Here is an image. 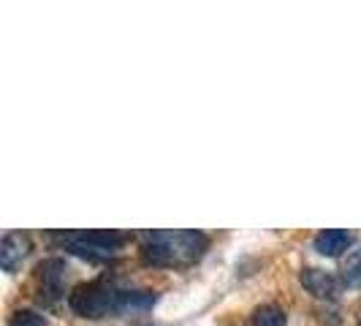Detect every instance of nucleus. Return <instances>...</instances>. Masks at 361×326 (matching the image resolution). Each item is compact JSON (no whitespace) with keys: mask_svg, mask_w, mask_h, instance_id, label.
<instances>
[{"mask_svg":"<svg viewBox=\"0 0 361 326\" xmlns=\"http://www.w3.org/2000/svg\"><path fill=\"white\" fill-rule=\"evenodd\" d=\"M155 305V294L142 289H126L111 277H98L92 283H82L68 294V308L79 318H109L128 315Z\"/></svg>","mask_w":361,"mask_h":326,"instance_id":"1","label":"nucleus"},{"mask_svg":"<svg viewBox=\"0 0 361 326\" xmlns=\"http://www.w3.org/2000/svg\"><path fill=\"white\" fill-rule=\"evenodd\" d=\"M209 250V236L196 229H166L142 236L139 258L152 270H188Z\"/></svg>","mask_w":361,"mask_h":326,"instance_id":"2","label":"nucleus"},{"mask_svg":"<svg viewBox=\"0 0 361 326\" xmlns=\"http://www.w3.org/2000/svg\"><path fill=\"white\" fill-rule=\"evenodd\" d=\"M54 242H60L68 253L87 258V261H109L123 250V245L130 242V234L126 231H111V229H101V231H57L49 234Z\"/></svg>","mask_w":361,"mask_h":326,"instance_id":"3","label":"nucleus"},{"mask_svg":"<svg viewBox=\"0 0 361 326\" xmlns=\"http://www.w3.org/2000/svg\"><path fill=\"white\" fill-rule=\"evenodd\" d=\"M68 264L63 258H47L36 267L38 299L44 305H57L66 296V280H68Z\"/></svg>","mask_w":361,"mask_h":326,"instance_id":"4","label":"nucleus"},{"mask_svg":"<svg viewBox=\"0 0 361 326\" xmlns=\"http://www.w3.org/2000/svg\"><path fill=\"white\" fill-rule=\"evenodd\" d=\"M299 280H302V286H305L312 296L329 299V302H334V299L340 296V289H343V280H340L337 274H331V272H326V270H315V267L302 270Z\"/></svg>","mask_w":361,"mask_h":326,"instance_id":"5","label":"nucleus"},{"mask_svg":"<svg viewBox=\"0 0 361 326\" xmlns=\"http://www.w3.org/2000/svg\"><path fill=\"white\" fill-rule=\"evenodd\" d=\"M30 250H33V242L25 231H8L0 242V267L6 272H17Z\"/></svg>","mask_w":361,"mask_h":326,"instance_id":"6","label":"nucleus"},{"mask_svg":"<svg viewBox=\"0 0 361 326\" xmlns=\"http://www.w3.org/2000/svg\"><path fill=\"white\" fill-rule=\"evenodd\" d=\"M353 242H356V234H353V231H345V229H326L321 234H315L312 248L321 255L337 258V255H343L345 250H350Z\"/></svg>","mask_w":361,"mask_h":326,"instance_id":"7","label":"nucleus"},{"mask_svg":"<svg viewBox=\"0 0 361 326\" xmlns=\"http://www.w3.org/2000/svg\"><path fill=\"white\" fill-rule=\"evenodd\" d=\"M288 324V315L286 310L277 308V305H261L253 310V326H286Z\"/></svg>","mask_w":361,"mask_h":326,"instance_id":"8","label":"nucleus"},{"mask_svg":"<svg viewBox=\"0 0 361 326\" xmlns=\"http://www.w3.org/2000/svg\"><path fill=\"white\" fill-rule=\"evenodd\" d=\"M343 283L350 289H361V248L348 255L343 264Z\"/></svg>","mask_w":361,"mask_h":326,"instance_id":"9","label":"nucleus"},{"mask_svg":"<svg viewBox=\"0 0 361 326\" xmlns=\"http://www.w3.org/2000/svg\"><path fill=\"white\" fill-rule=\"evenodd\" d=\"M8 326H47V318L36 310H17L8 318Z\"/></svg>","mask_w":361,"mask_h":326,"instance_id":"10","label":"nucleus"}]
</instances>
